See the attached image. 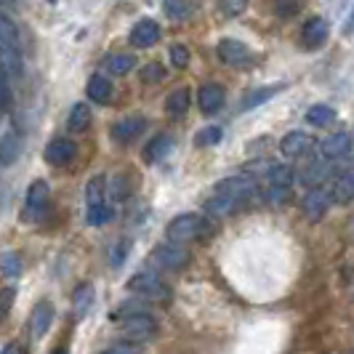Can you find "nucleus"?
<instances>
[{
	"mask_svg": "<svg viewBox=\"0 0 354 354\" xmlns=\"http://www.w3.org/2000/svg\"><path fill=\"white\" fill-rule=\"evenodd\" d=\"M165 234H168V243L184 245V243H192V240H208V237H213L216 227L208 218L197 216V213H181L176 218H171Z\"/></svg>",
	"mask_w": 354,
	"mask_h": 354,
	"instance_id": "f257e3e1",
	"label": "nucleus"
},
{
	"mask_svg": "<svg viewBox=\"0 0 354 354\" xmlns=\"http://www.w3.org/2000/svg\"><path fill=\"white\" fill-rule=\"evenodd\" d=\"M106 200V181L104 176H93L86 184V203H88V224L102 227L106 221H112V208L104 203Z\"/></svg>",
	"mask_w": 354,
	"mask_h": 354,
	"instance_id": "f03ea898",
	"label": "nucleus"
},
{
	"mask_svg": "<svg viewBox=\"0 0 354 354\" xmlns=\"http://www.w3.org/2000/svg\"><path fill=\"white\" fill-rule=\"evenodd\" d=\"M120 333L131 344H144V341L158 336V319L152 317L147 309L144 312H131L120 319Z\"/></svg>",
	"mask_w": 354,
	"mask_h": 354,
	"instance_id": "7ed1b4c3",
	"label": "nucleus"
},
{
	"mask_svg": "<svg viewBox=\"0 0 354 354\" xmlns=\"http://www.w3.org/2000/svg\"><path fill=\"white\" fill-rule=\"evenodd\" d=\"M128 290L136 293L144 301H168L171 299V288L152 272H136L128 280Z\"/></svg>",
	"mask_w": 354,
	"mask_h": 354,
	"instance_id": "20e7f679",
	"label": "nucleus"
},
{
	"mask_svg": "<svg viewBox=\"0 0 354 354\" xmlns=\"http://www.w3.org/2000/svg\"><path fill=\"white\" fill-rule=\"evenodd\" d=\"M218 59L230 67H245L250 62V51L248 46L237 37H221L218 40Z\"/></svg>",
	"mask_w": 354,
	"mask_h": 354,
	"instance_id": "39448f33",
	"label": "nucleus"
},
{
	"mask_svg": "<svg viewBox=\"0 0 354 354\" xmlns=\"http://www.w3.org/2000/svg\"><path fill=\"white\" fill-rule=\"evenodd\" d=\"M216 192H218V195H237V197L250 200L253 192H256V178L250 176V174H234V176L221 178V181L216 184Z\"/></svg>",
	"mask_w": 354,
	"mask_h": 354,
	"instance_id": "423d86ee",
	"label": "nucleus"
},
{
	"mask_svg": "<svg viewBox=\"0 0 354 354\" xmlns=\"http://www.w3.org/2000/svg\"><path fill=\"white\" fill-rule=\"evenodd\" d=\"M330 203H333V197H330V189H325V187H315L309 195L304 197V216L309 218V221H319V218H325V213L330 208Z\"/></svg>",
	"mask_w": 354,
	"mask_h": 354,
	"instance_id": "0eeeda50",
	"label": "nucleus"
},
{
	"mask_svg": "<svg viewBox=\"0 0 354 354\" xmlns=\"http://www.w3.org/2000/svg\"><path fill=\"white\" fill-rule=\"evenodd\" d=\"M152 259L162 269H181V266H187V261H189V253H187V248L176 245V243H162V245H158V248L152 250Z\"/></svg>",
	"mask_w": 354,
	"mask_h": 354,
	"instance_id": "6e6552de",
	"label": "nucleus"
},
{
	"mask_svg": "<svg viewBox=\"0 0 354 354\" xmlns=\"http://www.w3.org/2000/svg\"><path fill=\"white\" fill-rule=\"evenodd\" d=\"M330 35V24H328V19L322 17H312L304 21L301 27V40L306 48H319L325 40Z\"/></svg>",
	"mask_w": 354,
	"mask_h": 354,
	"instance_id": "1a4fd4ad",
	"label": "nucleus"
},
{
	"mask_svg": "<svg viewBox=\"0 0 354 354\" xmlns=\"http://www.w3.org/2000/svg\"><path fill=\"white\" fill-rule=\"evenodd\" d=\"M248 200L245 197H237V195H218L213 192L211 200H205V213L208 216H230V213H237Z\"/></svg>",
	"mask_w": 354,
	"mask_h": 354,
	"instance_id": "9d476101",
	"label": "nucleus"
},
{
	"mask_svg": "<svg viewBox=\"0 0 354 354\" xmlns=\"http://www.w3.org/2000/svg\"><path fill=\"white\" fill-rule=\"evenodd\" d=\"M312 147H315V142H312L309 133H304V131H290V133H285L283 142H280V152H283L285 158H304Z\"/></svg>",
	"mask_w": 354,
	"mask_h": 354,
	"instance_id": "9b49d317",
	"label": "nucleus"
},
{
	"mask_svg": "<svg viewBox=\"0 0 354 354\" xmlns=\"http://www.w3.org/2000/svg\"><path fill=\"white\" fill-rule=\"evenodd\" d=\"M224 88L218 83H205L203 88L197 91V104L203 109V115H216L224 106Z\"/></svg>",
	"mask_w": 354,
	"mask_h": 354,
	"instance_id": "f8f14e48",
	"label": "nucleus"
},
{
	"mask_svg": "<svg viewBox=\"0 0 354 354\" xmlns=\"http://www.w3.org/2000/svg\"><path fill=\"white\" fill-rule=\"evenodd\" d=\"M77 155V147L72 139H53L48 147H46V160L51 165H70Z\"/></svg>",
	"mask_w": 354,
	"mask_h": 354,
	"instance_id": "ddd939ff",
	"label": "nucleus"
},
{
	"mask_svg": "<svg viewBox=\"0 0 354 354\" xmlns=\"http://www.w3.org/2000/svg\"><path fill=\"white\" fill-rule=\"evenodd\" d=\"M160 40V27L158 21H152V19H142L133 30H131V43L136 46V48H149V46H155Z\"/></svg>",
	"mask_w": 354,
	"mask_h": 354,
	"instance_id": "4468645a",
	"label": "nucleus"
},
{
	"mask_svg": "<svg viewBox=\"0 0 354 354\" xmlns=\"http://www.w3.org/2000/svg\"><path fill=\"white\" fill-rule=\"evenodd\" d=\"M352 149V136L349 133H333L328 136L325 142L319 144V152L325 160H338V158H346Z\"/></svg>",
	"mask_w": 354,
	"mask_h": 354,
	"instance_id": "2eb2a0df",
	"label": "nucleus"
},
{
	"mask_svg": "<svg viewBox=\"0 0 354 354\" xmlns=\"http://www.w3.org/2000/svg\"><path fill=\"white\" fill-rule=\"evenodd\" d=\"M48 203V184L46 181H32V187L27 189V203H24V218H35L37 213L46 208Z\"/></svg>",
	"mask_w": 354,
	"mask_h": 354,
	"instance_id": "dca6fc26",
	"label": "nucleus"
},
{
	"mask_svg": "<svg viewBox=\"0 0 354 354\" xmlns=\"http://www.w3.org/2000/svg\"><path fill=\"white\" fill-rule=\"evenodd\" d=\"M144 125H147L144 118H125V120H118V123L112 125V139L118 144H131L144 131Z\"/></svg>",
	"mask_w": 354,
	"mask_h": 354,
	"instance_id": "f3484780",
	"label": "nucleus"
},
{
	"mask_svg": "<svg viewBox=\"0 0 354 354\" xmlns=\"http://www.w3.org/2000/svg\"><path fill=\"white\" fill-rule=\"evenodd\" d=\"M51 322H53V304L40 301L32 309V317H30V333H32V338L46 336L48 328H51Z\"/></svg>",
	"mask_w": 354,
	"mask_h": 354,
	"instance_id": "a211bd4d",
	"label": "nucleus"
},
{
	"mask_svg": "<svg viewBox=\"0 0 354 354\" xmlns=\"http://www.w3.org/2000/svg\"><path fill=\"white\" fill-rule=\"evenodd\" d=\"M21 56H19V48L8 46V43H0V72L8 77V80H17L21 77Z\"/></svg>",
	"mask_w": 354,
	"mask_h": 354,
	"instance_id": "6ab92c4d",
	"label": "nucleus"
},
{
	"mask_svg": "<svg viewBox=\"0 0 354 354\" xmlns=\"http://www.w3.org/2000/svg\"><path fill=\"white\" fill-rule=\"evenodd\" d=\"M330 197H333V203H338V205L352 203L354 200V171L341 174V176L333 181V187H330Z\"/></svg>",
	"mask_w": 354,
	"mask_h": 354,
	"instance_id": "aec40b11",
	"label": "nucleus"
},
{
	"mask_svg": "<svg viewBox=\"0 0 354 354\" xmlns=\"http://www.w3.org/2000/svg\"><path fill=\"white\" fill-rule=\"evenodd\" d=\"M283 88H285V83H280V86H266V88L250 91L248 96L240 102V112H248V109H256V106H261L264 102H269L274 93H280Z\"/></svg>",
	"mask_w": 354,
	"mask_h": 354,
	"instance_id": "412c9836",
	"label": "nucleus"
},
{
	"mask_svg": "<svg viewBox=\"0 0 354 354\" xmlns=\"http://www.w3.org/2000/svg\"><path fill=\"white\" fill-rule=\"evenodd\" d=\"M88 99L96 104H106L112 99V83L106 80L104 75H91L88 80Z\"/></svg>",
	"mask_w": 354,
	"mask_h": 354,
	"instance_id": "4be33fe9",
	"label": "nucleus"
},
{
	"mask_svg": "<svg viewBox=\"0 0 354 354\" xmlns=\"http://www.w3.org/2000/svg\"><path fill=\"white\" fill-rule=\"evenodd\" d=\"M192 104V93L187 88H176L168 99H165V112L171 115V118H181L187 109Z\"/></svg>",
	"mask_w": 354,
	"mask_h": 354,
	"instance_id": "5701e85b",
	"label": "nucleus"
},
{
	"mask_svg": "<svg viewBox=\"0 0 354 354\" xmlns=\"http://www.w3.org/2000/svg\"><path fill=\"white\" fill-rule=\"evenodd\" d=\"M328 174H330V168H328V162H322V160H312L306 168H304L301 174V181L306 184V187H322V181L328 178Z\"/></svg>",
	"mask_w": 354,
	"mask_h": 354,
	"instance_id": "b1692460",
	"label": "nucleus"
},
{
	"mask_svg": "<svg viewBox=\"0 0 354 354\" xmlns=\"http://www.w3.org/2000/svg\"><path fill=\"white\" fill-rule=\"evenodd\" d=\"M19 149H21V144H19V136L14 131L3 133L0 136V165H11L19 158Z\"/></svg>",
	"mask_w": 354,
	"mask_h": 354,
	"instance_id": "393cba45",
	"label": "nucleus"
},
{
	"mask_svg": "<svg viewBox=\"0 0 354 354\" xmlns=\"http://www.w3.org/2000/svg\"><path fill=\"white\" fill-rule=\"evenodd\" d=\"M168 149H171V136L158 133L152 142L147 144V149L142 152V158H144V162H158L162 155H168Z\"/></svg>",
	"mask_w": 354,
	"mask_h": 354,
	"instance_id": "a878e982",
	"label": "nucleus"
},
{
	"mask_svg": "<svg viewBox=\"0 0 354 354\" xmlns=\"http://www.w3.org/2000/svg\"><path fill=\"white\" fill-rule=\"evenodd\" d=\"M333 120H336V109L330 104H315L306 109V123L309 125L322 128V125H330Z\"/></svg>",
	"mask_w": 354,
	"mask_h": 354,
	"instance_id": "bb28decb",
	"label": "nucleus"
},
{
	"mask_svg": "<svg viewBox=\"0 0 354 354\" xmlns=\"http://www.w3.org/2000/svg\"><path fill=\"white\" fill-rule=\"evenodd\" d=\"M266 178H269V187H293V178H296V174H293V168H290V165L274 162V165L269 168Z\"/></svg>",
	"mask_w": 354,
	"mask_h": 354,
	"instance_id": "cd10ccee",
	"label": "nucleus"
},
{
	"mask_svg": "<svg viewBox=\"0 0 354 354\" xmlns=\"http://www.w3.org/2000/svg\"><path fill=\"white\" fill-rule=\"evenodd\" d=\"M162 11L168 14V19H174V21H184V19L192 14V6H189V0H165L162 3Z\"/></svg>",
	"mask_w": 354,
	"mask_h": 354,
	"instance_id": "c85d7f7f",
	"label": "nucleus"
},
{
	"mask_svg": "<svg viewBox=\"0 0 354 354\" xmlns=\"http://www.w3.org/2000/svg\"><path fill=\"white\" fill-rule=\"evenodd\" d=\"M133 56L131 53H115V56H109L106 59V70L112 72V75H128V72L133 70Z\"/></svg>",
	"mask_w": 354,
	"mask_h": 354,
	"instance_id": "c756f323",
	"label": "nucleus"
},
{
	"mask_svg": "<svg viewBox=\"0 0 354 354\" xmlns=\"http://www.w3.org/2000/svg\"><path fill=\"white\" fill-rule=\"evenodd\" d=\"M91 123V106L88 104H75L70 112V128L72 131H83V128H88Z\"/></svg>",
	"mask_w": 354,
	"mask_h": 354,
	"instance_id": "7c9ffc66",
	"label": "nucleus"
},
{
	"mask_svg": "<svg viewBox=\"0 0 354 354\" xmlns=\"http://www.w3.org/2000/svg\"><path fill=\"white\" fill-rule=\"evenodd\" d=\"M93 304V285H80L75 290V315H86Z\"/></svg>",
	"mask_w": 354,
	"mask_h": 354,
	"instance_id": "2f4dec72",
	"label": "nucleus"
},
{
	"mask_svg": "<svg viewBox=\"0 0 354 354\" xmlns=\"http://www.w3.org/2000/svg\"><path fill=\"white\" fill-rule=\"evenodd\" d=\"M0 269H3V274L6 277H19L21 274V259H19V253L14 250H8V253H3V259H0Z\"/></svg>",
	"mask_w": 354,
	"mask_h": 354,
	"instance_id": "473e14b6",
	"label": "nucleus"
},
{
	"mask_svg": "<svg viewBox=\"0 0 354 354\" xmlns=\"http://www.w3.org/2000/svg\"><path fill=\"white\" fill-rule=\"evenodd\" d=\"M0 43H8V46L19 48V30H17V24H14V21H11L8 17H3V14H0Z\"/></svg>",
	"mask_w": 354,
	"mask_h": 354,
	"instance_id": "72a5a7b5",
	"label": "nucleus"
},
{
	"mask_svg": "<svg viewBox=\"0 0 354 354\" xmlns=\"http://www.w3.org/2000/svg\"><path fill=\"white\" fill-rule=\"evenodd\" d=\"M218 142H221V128H216V125L203 128V131L195 136L197 147H213V144H218Z\"/></svg>",
	"mask_w": 354,
	"mask_h": 354,
	"instance_id": "f704fd0d",
	"label": "nucleus"
},
{
	"mask_svg": "<svg viewBox=\"0 0 354 354\" xmlns=\"http://www.w3.org/2000/svg\"><path fill=\"white\" fill-rule=\"evenodd\" d=\"M171 62H174V67H176V70H184V67H189L192 53H189L187 46H174V48H171Z\"/></svg>",
	"mask_w": 354,
	"mask_h": 354,
	"instance_id": "c9c22d12",
	"label": "nucleus"
},
{
	"mask_svg": "<svg viewBox=\"0 0 354 354\" xmlns=\"http://www.w3.org/2000/svg\"><path fill=\"white\" fill-rule=\"evenodd\" d=\"M14 299H17V290H14V288H3V290H0V322L11 315Z\"/></svg>",
	"mask_w": 354,
	"mask_h": 354,
	"instance_id": "e433bc0d",
	"label": "nucleus"
},
{
	"mask_svg": "<svg viewBox=\"0 0 354 354\" xmlns=\"http://www.w3.org/2000/svg\"><path fill=\"white\" fill-rule=\"evenodd\" d=\"M248 8V0H221V14L224 17H240Z\"/></svg>",
	"mask_w": 354,
	"mask_h": 354,
	"instance_id": "4c0bfd02",
	"label": "nucleus"
},
{
	"mask_svg": "<svg viewBox=\"0 0 354 354\" xmlns=\"http://www.w3.org/2000/svg\"><path fill=\"white\" fill-rule=\"evenodd\" d=\"M139 77H142L144 83H158L160 77H162V67H160L158 62H149L147 67H142Z\"/></svg>",
	"mask_w": 354,
	"mask_h": 354,
	"instance_id": "58836bf2",
	"label": "nucleus"
},
{
	"mask_svg": "<svg viewBox=\"0 0 354 354\" xmlns=\"http://www.w3.org/2000/svg\"><path fill=\"white\" fill-rule=\"evenodd\" d=\"M96 354H142V346L139 344H115V346H106V349H102V352Z\"/></svg>",
	"mask_w": 354,
	"mask_h": 354,
	"instance_id": "ea45409f",
	"label": "nucleus"
},
{
	"mask_svg": "<svg viewBox=\"0 0 354 354\" xmlns=\"http://www.w3.org/2000/svg\"><path fill=\"white\" fill-rule=\"evenodd\" d=\"M288 197H290V187H269L266 189V200L272 205H283Z\"/></svg>",
	"mask_w": 354,
	"mask_h": 354,
	"instance_id": "a19ab883",
	"label": "nucleus"
},
{
	"mask_svg": "<svg viewBox=\"0 0 354 354\" xmlns=\"http://www.w3.org/2000/svg\"><path fill=\"white\" fill-rule=\"evenodd\" d=\"M11 106V86H8V77L0 72V109H8Z\"/></svg>",
	"mask_w": 354,
	"mask_h": 354,
	"instance_id": "79ce46f5",
	"label": "nucleus"
},
{
	"mask_svg": "<svg viewBox=\"0 0 354 354\" xmlns=\"http://www.w3.org/2000/svg\"><path fill=\"white\" fill-rule=\"evenodd\" d=\"M125 250H128V243H125V240H120V243H118V248H115V256H112V266H120Z\"/></svg>",
	"mask_w": 354,
	"mask_h": 354,
	"instance_id": "37998d69",
	"label": "nucleus"
},
{
	"mask_svg": "<svg viewBox=\"0 0 354 354\" xmlns=\"http://www.w3.org/2000/svg\"><path fill=\"white\" fill-rule=\"evenodd\" d=\"M3 354H24V352H21V346H19V344H8V346L3 349Z\"/></svg>",
	"mask_w": 354,
	"mask_h": 354,
	"instance_id": "c03bdc74",
	"label": "nucleus"
},
{
	"mask_svg": "<svg viewBox=\"0 0 354 354\" xmlns=\"http://www.w3.org/2000/svg\"><path fill=\"white\" fill-rule=\"evenodd\" d=\"M346 32H354V8L352 14H349V21H346Z\"/></svg>",
	"mask_w": 354,
	"mask_h": 354,
	"instance_id": "a18cd8bd",
	"label": "nucleus"
},
{
	"mask_svg": "<svg viewBox=\"0 0 354 354\" xmlns=\"http://www.w3.org/2000/svg\"><path fill=\"white\" fill-rule=\"evenodd\" d=\"M51 354H67V349H56V352H51Z\"/></svg>",
	"mask_w": 354,
	"mask_h": 354,
	"instance_id": "49530a36",
	"label": "nucleus"
}]
</instances>
